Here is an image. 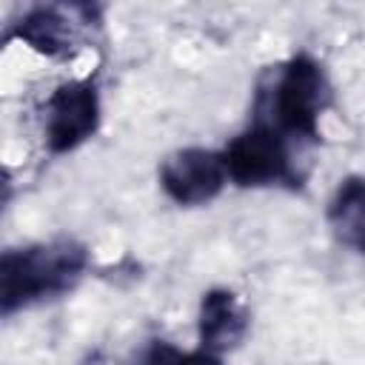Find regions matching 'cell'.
<instances>
[{"label":"cell","mask_w":365,"mask_h":365,"mask_svg":"<svg viewBox=\"0 0 365 365\" xmlns=\"http://www.w3.org/2000/svg\"><path fill=\"white\" fill-rule=\"evenodd\" d=\"M100 125V94L91 80L60 83L43 108V140L51 154H68L94 137Z\"/></svg>","instance_id":"277c9868"},{"label":"cell","mask_w":365,"mask_h":365,"mask_svg":"<svg viewBox=\"0 0 365 365\" xmlns=\"http://www.w3.org/2000/svg\"><path fill=\"white\" fill-rule=\"evenodd\" d=\"M86 271L88 248L74 240L11 248L0 257V311L9 317L34 302L63 297Z\"/></svg>","instance_id":"7a4b0ae2"},{"label":"cell","mask_w":365,"mask_h":365,"mask_svg":"<svg viewBox=\"0 0 365 365\" xmlns=\"http://www.w3.org/2000/svg\"><path fill=\"white\" fill-rule=\"evenodd\" d=\"M328 106L325 68L311 54H294L259 77L251 120L277 128L291 143H319V117Z\"/></svg>","instance_id":"6da1fadb"},{"label":"cell","mask_w":365,"mask_h":365,"mask_svg":"<svg viewBox=\"0 0 365 365\" xmlns=\"http://www.w3.org/2000/svg\"><path fill=\"white\" fill-rule=\"evenodd\" d=\"M228 182L222 151L211 148H180L160 165V188L177 205H205Z\"/></svg>","instance_id":"5b68a950"},{"label":"cell","mask_w":365,"mask_h":365,"mask_svg":"<svg viewBox=\"0 0 365 365\" xmlns=\"http://www.w3.org/2000/svg\"><path fill=\"white\" fill-rule=\"evenodd\" d=\"M222 163L228 180L240 188H265V185H302V174L294 163V143L277 128L251 120L222 148Z\"/></svg>","instance_id":"3957f363"},{"label":"cell","mask_w":365,"mask_h":365,"mask_svg":"<svg viewBox=\"0 0 365 365\" xmlns=\"http://www.w3.org/2000/svg\"><path fill=\"white\" fill-rule=\"evenodd\" d=\"M131 365H220V356H211L205 351H180L171 342L154 339L134 356Z\"/></svg>","instance_id":"9c48e42d"},{"label":"cell","mask_w":365,"mask_h":365,"mask_svg":"<svg viewBox=\"0 0 365 365\" xmlns=\"http://www.w3.org/2000/svg\"><path fill=\"white\" fill-rule=\"evenodd\" d=\"M11 37L23 40L37 54L68 57L77 46V23L57 6H34L14 23Z\"/></svg>","instance_id":"52a82bcc"},{"label":"cell","mask_w":365,"mask_h":365,"mask_svg":"<svg viewBox=\"0 0 365 365\" xmlns=\"http://www.w3.org/2000/svg\"><path fill=\"white\" fill-rule=\"evenodd\" d=\"M328 225L345 248L365 254V177L339 180L328 200Z\"/></svg>","instance_id":"ba28073f"},{"label":"cell","mask_w":365,"mask_h":365,"mask_svg":"<svg viewBox=\"0 0 365 365\" xmlns=\"http://www.w3.org/2000/svg\"><path fill=\"white\" fill-rule=\"evenodd\" d=\"M245 331H248V311L234 291L211 288L202 294L200 314H197L200 351L220 356L237 348L245 339Z\"/></svg>","instance_id":"8992f818"}]
</instances>
